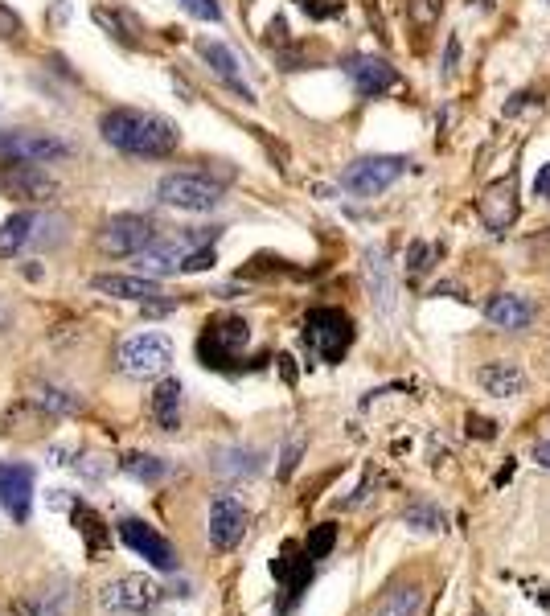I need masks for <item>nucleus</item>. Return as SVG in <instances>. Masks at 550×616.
Returning <instances> with one entry per match:
<instances>
[{"label":"nucleus","instance_id":"obj_1","mask_svg":"<svg viewBox=\"0 0 550 616\" xmlns=\"http://www.w3.org/2000/svg\"><path fill=\"white\" fill-rule=\"evenodd\" d=\"M99 132H103V140L115 152L148 157V161L173 157L177 144H181L177 124H169L165 115H156V111H140V107H111V111H103Z\"/></svg>","mask_w":550,"mask_h":616},{"label":"nucleus","instance_id":"obj_2","mask_svg":"<svg viewBox=\"0 0 550 616\" xmlns=\"http://www.w3.org/2000/svg\"><path fill=\"white\" fill-rule=\"evenodd\" d=\"M156 198L185 214H210L222 202V185L210 181L206 173H169L156 185Z\"/></svg>","mask_w":550,"mask_h":616},{"label":"nucleus","instance_id":"obj_3","mask_svg":"<svg viewBox=\"0 0 550 616\" xmlns=\"http://www.w3.org/2000/svg\"><path fill=\"white\" fill-rule=\"evenodd\" d=\"M304 341L321 362H341L353 345V321L341 308H312L304 321Z\"/></svg>","mask_w":550,"mask_h":616},{"label":"nucleus","instance_id":"obj_4","mask_svg":"<svg viewBox=\"0 0 550 616\" xmlns=\"http://www.w3.org/2000/svg\"><path fill=\"white\" fill-rule=\"evenodd\" d=\"M70 152L74 148L50 132H29V128L0 132V161L5 165H54V161H66Z\"/></svg>","mask_w":550,"mask_h":616},{"label":"nucleus","instance_id":"obj_5","mask_svg":"<svg viewBox=\"0 0 550 616\" xmlns=\"http://www.w3.org/2000/svg\"><path fill=\"white\" fill-rule=\"evenodd\" d=\"M251 341V325L243 317H214L198 341L202 366L210 370H230V362L243 354V345Z\"/></svg>","mask_w":550,"mask_h":616},{"label":"nucleus","instance_id":"obj_6","mask_svg":"<svg viewBox=\"0 0 550 616\" xmlns=\"http://www.w3.org/2000/svg\"><path fill=\"white\" fill-rule=\"evenodd\" d=\"M161 596H165V588L156 580H148V575H120V580L103 584L99 604L115 616H144L148 608L161 604Z\"/></svg>","mask_w":550,"mask_h":616},{"label":"nucleus","instance_id":"obj_7","mask_svg":"<svg viewBox=\"0 0 550 616\" xmlns=\"http://www.w3.org/2000/svg\"><path fill=\"white\" fill-rule=\"evenodd\" d=\"M173 362V341L165 333H136L120 345V370L128 378H156Z\"/></svg>","mask_w":550,"mask_h":616},{"label":"nucleus","instance_id":"obj_8","mask_svg":"<svg viewBox=\"0 0 550 616\" xmlns=\"http://www.w3.org/2000/svg\"><path fill=\"white\" fill-rule=\"evenodd\" d=\"M156 243V222L144 214H115L103 230H99V251L107 255H140Z\"/></svg>","mask_w":550,"mask_h":616},{"label":"nucleus","instance_id":"obj_9","mask_svg":"<svg viewBox=\"0 0 550 616\" xmlns=\"http://www.w3.org/2000/svg\"><path fill=\"white\" fill-rule=\"evenodd\" d=\"M403 173H407L403 157H362V161L345 165L341 185L349 189V194H358V198H374V194H382V189L395 185Z\"/></svg>","mask_w":550,"mask_h":616},{"label":"nucleus","instance_id":"obj_10","mask_svg":"<svg viewBox=\"0 0 550 616\" xmlns=\"http://www.w3.org/2000/svg\"><path fill=\"white\" fill-rule=\"evenodd\" d=\"M477 214L493 235H505V230L518 222V173L497 177L493 185H485L481 198H477Z\"/></svg>","mask_w":550,"mask_h":616},{"label":"nucleus","instance_id":"obj_11","mask_svg":"<svg viewBox=\"0 0 550 616\" xmlns=\"http://www.w3.org/2000/svg\"><path fill=\"white\" fill-rule=\"evenodd\" d=\"M120 538L136 551V555H144L156 571H177V547L169 543V538L161 534V530H152L148 522H140V518H124L120 522Z\"/></svg>","mask_w":550,"mask_h":616},{"label":"nucleus","instance_id":"obj_12","mask_svg":"<svg viewBox=\"0 0 550 616\" xmlns=\"http://www.w3.org/2000/svg\"><path fill=\"white\" fill-rule=\"evenodd\" d=\"M243 534H247V510L239 497H214V506H210V543L218 551H234L243 543Z\"/></svg>","mask_w":550,"mask_h":616},{"label":"nucleus","instance_id":"obj_13","mask_svg":"<svg viewBox=\"0 0 550 616\" xmlns=\"http://www.w3.org/2000/svg\"><path fill=\"white\" fill-rule=\"evenodd\" d=\"M345 74L353 79V87H358V95H366V99H378V95H386L390 87L399 83L395 66H390L386 58H374V54H353V58H345Z\"/></svg>","mask_w":550,"mask_h":616},{"label":"nucleus","instance_id":"obj_14","mask_svg":"<svg viewBox=\"0 0 550 616\" xmlns=\"http://www.w3.org/2000/svg\"><path fill=\"white\" fill-rule=\"evenodd\" d=\"M0 506H5L17 522L29 518V506H33V469L29 465L0 460Z\"/></svg>","mask_w":550,"mask_h":616},{"label":"nucleus","instance_id":"obj_15","mask_svg":"<svg viewBox=\"0 0 550 616\" xmlns=\"http://www.w3.org/2000/svg\"><path fill=\"white\" fill-rule=\"evenodd\" d=\"M5 185L29 202H50L58 194V181L42 165H5Z\"/></svg>","mask_w":550,"mask_h":616},{"label":"nucleus","instance_id":"obj_16","mask_svg":"<svg viewBox=\"0 0 550 616\" xmlns=\"http://www.w3.org/2000/svg\"><path fill=\"white\" fill-rule=\"evenodd\" d=\"M91 284H95V292H103V296L136 300V304H152L156 296H161V284H156L152 276H95Z\"/></svg>","mask_w":550,"mask_h":616},{"label":"nucleus","instance_id":"obj_17","mask_svg":"<svg viewBox=\"0 0 550 616\" xmlns=\"http://www.w3.org/2000/svg\"><path fill=\"white\" fill-rule=\"evenodd\" d=\"M198 54L210 62V70L218 74V79H222V83H226L234 95H239V99H247V103H255V91L243 83V74H239V58H234V54H230L222 42H202V46H198Z\"/></svg>","mask_w":550,"mask_h":616},{"label":"nucleus","instance_id":"obj_18","mask_svg":"<svg viewBox=\"0 0 550 616\" xmlns=\"http://www.w3.org/2000/svg\"><path fill=\"white\" fill-rule=\"evenodd\" d=\"M485 317L497 325V329H526L530 321H534V304L526 300V296H514V292H501V296H493L489 304H485Z\"/></svg>","mask_w":550,"mask_h":616},{"label":"nucleus","instance_id":"obj_19","mask_svg":"<svg viewBox=\"0 0 550 616\" xmlns=\"http://www.w3.org/2000/svg\"><path fill=\"white\" fill-rule=\"evenodd\" d=\"M185 255H189V251H185V247H177V243H152L148 251H140V255H132V259H136V267H140V276L161 280V276L181 272Z\"/></svg>","mask_w":550,"mask_h":616},{"label":"nucleus","instance_id":"obj_20","mask_svg":"<svg viewBox=\"0 0 550 616\" xmlns=\"http://www.w3.org/2000/svg\"><path fill=\"white\" fill-rule=\"evenodd\" d=\"M481 387L493 399H514L526 387V374L514 362H489V366H481Z\"/></svg>","mask_w":550,"mask_h":616},{"label":"nucleus","instance_id":"obj_21","mask_svg":"<svg viewBox=\"0 0 550 616\" xmlns=\"http://www.w3.org/2000/svg\"><path fill=\"white\" fill-rule=\"evenodd\" d=\"M181 382L177 378H165L161 387L152 391V419L161 432H177L181 428Z\"/></svg>","mask_w":550,"mask_h":616},{"label":"nucleus","instance_id":"obj_22","mask_svg":"<svg viewBox=\"0 0 550 616\" xmlns=\"http://www.w3.org/2000/svg\"><path fill=\"white\" fill-rule=\"evenodd\" d=\"M366 276H370V292H374L378 313H390V308H395V284H390V267H386L382 251L366 255Z\"/></svg>","mask_w":550,"mask_h":616},{"label":"nucleus","instance_id":"obj_23","mask_svg":"<svg viewBox=\"0 0 550 616\" xmlns=\"http://www.w3.org/2000/svg\"><path fill=\"white\" fill-rule=\"evenodd\" d=\"M33 226H37V214H29V210L13 214L5 226H0V259H13L33 239Z\"/></svg>","mask_w":550,"mask_h":616},{"label":"nucleus","instance_id":"obj_24","mask_svg":"<svg viewBox=\"0 0 550 616\" xmlns=\"http://www.w3.org/2000/svg\"><path fill=\"white\" fill-rule=\"evenodd\" d=\"M271 571H275V575H280V580L288 584V592H292V596H300V588L308 584V575H312V559H308V551H304V559H300V555H296V547H288L280 559L271 563Z\"/></svg>","mask_w":550,"mask_h":616},{"label":"nucleus","instance_id":"obj_25","mask_svg":"<svg viewBox=\"0 0 550 616\" xmlns=\"http://www.w3.org/2000/svg\"><path fill=\"white\" fill-rule=\"evenodd\" d=\"M419 608H423V592L415 584H403V588H390L382 596L374 616H419Z\"/></svg>","mask_w":550,"mask_h":616},{"label":"nucleus","instance_id":"obj_26","mask_svg":"<svg viewBox=\"0 0 550 616\" xmlns=\"http://www.w3.org/2000/svg\"><path fill=\"white\" fill-rule=\"evenodd\" d=\"M74 526H78V534L87 538V551H91V555H99V551L111 543V530L103 526V518H99L87 502H78V506H74Z\"/></svg>","mask_w":550,"mask_h":616},{"label":"nucleus","instance_id":"obj_27","mask_svg":"<svg viewBox=\"0 0 550 616\" xmlns=\"http://www.w3.org/2000/svg\"><path fill=\"white\" fill-rule=\"evenodd\" d=\"M120 465H124V473H128V477H136V481H144V485H156V481H165V477H169V465H165V460L144 456V452L124 456Z\"/></svg>","mask_w":550,"mask_h":616},{"label":"nucleus","instance_id":"obj_28","mask_svg":"<svg viewBox=\"0 0 550 616\" xmlns=\"http://www.w3.org/2000/svg\"><path fill=\"white\" fill-rule=\"evenodd\" d=\"M218 469L226 477H251V473H259V452H251V448H230V452H222Z\"/></svg>","mask_w":550,"mask_h":616},{"label":"nucleus","instance_id":"obj_29","mask_svg":"<svg viewBox=\"0 0 550 616\" xmlns=\"http://www.w3.org/2000/svg\"><path fill=\"white\" fill-rule=\"evenodd\" d=\"M407 526H411V530L436 534V530H444V514H440V506H431V502H415V506L407 510Z\"/></svg>","mask_w":550,"mask_h":616},{"label":"nucleus","instance_id":"obj_30","mask_svg":"<svg viewBox=\"0 0 550 616\" xmlns=\"http://www.w3.org/2000/svg\"><path fill=\"white\" fill-rule=\"evenodd\" d=\"M333 543H337V526L325 522V526H317V530L308 534V547H304V551H308L312 563H317V559H325V555L333 551Z\"/></svg>","mask_w":550,"mask_h":616},{"label":"nucleus","instance_id":"obj_31","mask_svg":"<svg viewBox=\"0 0 550 616\" xmlns=\"http://www.w3.org/2000/svg\"><path fill=\"white\" fill-rule=\"evenodd\" d=\"M21 37H25V21L0 0V42H21Z\"/></svg>","mask_w":550,"mask_h":616},{"label":"nucleus","instance_id":"obj_32","mask_svg":"<svg viewBox=\"0 0 550 616\" xmlns=\"http://www.w3.org/2000/svg\"><path fill=\"white\" fill-rule=\"evenodd\" d=\"M440 9H444V0H411V21L419 29H427V25L440 21Z\"/></svg>","mask_w":550,"mask_h":616},{"label":"nucleus","instance_id":"obj_33","mask_svg":"<svg viewBox=\"0 0 550 616\" xmlns=\"http://www.w3.org/2000/svg\"><path fill=\"white\" fill-rule=\"evenodd\" d=\"M214 263H218L214 247H193V251L185 255V263H181V272H210Z\"/></svg>","mask_w":550,"mask_h":616},{"label":"nucleus","instance_id":"obj_34","mask_svg":"<svg viewBox=\"0 0 550 616\" xmlns=\"http://www.w3.org/2000/svg\"><path fill=\"white\" fill-rule=\"evenodd\" d=\"M185 13H193L198 21H222V9H218V0H181Z\"/></svg>","mask_w":550,"mask_h":616},{"label":"nucleus","instance_id":"obj_35","mask_svg":"<svg viewBox=\"0 0 550 616\" xmlns=\"http://www.w3.org/2000/svg\"><path fill=\"white\" fill-rule=\"evenodd\" d=\"M78 469H83V477H87V481H99V477L107 473V465H103L99 456H83V460H78Z\"/></svg>","mask_w":550,"mask_h":616},{"label":"nucleus","instance_id":"obj_36","mask_svg":"<svg viewBox=\"0 0 550 616\" xmlns=\"http://www.w3.org/2000/svg\"><path fill=\"white\" fill-rule=\"evenodd\" d=\"M407 259H411V276H419V272H427V243H415Z\"/></svg>","mask_w":550,"mask_h":616},{"label":"nucleus","instance_id":"obj_37","mask_svg":"<svg viewBox=\"0 0 550 616\" xmlns=\"http://www.w3.org/2000/svg\"><path fill=\"white\" fill-rule=\"evenodd\" d=\"M304 5V13H312V17H333L337 13V5H317V0H300Z\"/></svg>","mask_w":550,"mask_h":616},{"label":"nucleus","instance_id":"obj_38","mask_svg":"<svg viewBox=\"0 0 550 616\" xmlns=\"http://www.w3.org/2000/svg\"><path fill=\"white\" fill-rule=\"evenodd\" d=\"M534 189H538V198H550V165H542V173L534 177Z\"/></svg>","mask_w":550,"mask_h":616},{"label":"nucleus","instance_id":"obj_39","mask_svg":"<svg viewBox=\"0 0 550 616\" xmlns=\"http://www.w3.org/2000/svg\"><path fill=\"white\" fill-rule=\"evenodd\" d=\"M296 460H300V444H292V448L284 452V465H280V473H284V477L296 469Z\"/></svg>","mask_w":550,"mask_h":616},{"label":"nucleus","instance_id":"obj_40","mask_svg":"<svg viewBox=\"0 0 550 616\" xmlns=\"http://www.w3.org/2000/svg\"><path fill=\"white\" fill-rule=\"evenodd\" d=\"M534 460H538L542 469H550V444H538V448H534Z\"/></svg>","mask_w":550,"mask_h":616},{"label":"nucleus","instance_id":"obj_41","mask_svg":"<svg viewBox=\"0 0 550 616\" xmlns=\"http://www.w3.org/2000/svg\"><path fill=\"white\" fill-rule=\"evenodd\" d=\"M473 436H493V423L489 419H473Z\"/></svg>","mask_w":550,"mask_h":616}]
</instances>
